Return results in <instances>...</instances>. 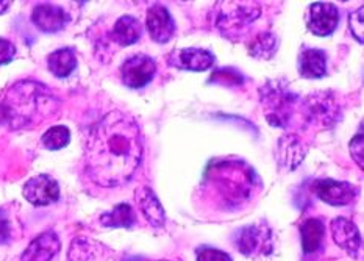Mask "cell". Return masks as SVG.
Here are the masks:
<instances>
[{
    "label": "cell",
    "mask_w": 364,
    "mask_h": 261,
    "mask_svg": "<svg viewBox=\"0 0 364 261\" xmlns=\"http://www.w3.org/2000/svg\"><path fill=\"white\" fill-rule=\"evenodd\" d=\"M142 156L144 139L138 122L114 110L91 129L85 147V169L96 185L116 188L133 179Z\"/></svg>",
    "instance_id": "cell-1"
},
{
    "label": "cell",
    "mask_w": 364,
    "mask_h": 261,
    "mask_svg": "<svg viewBox=\"0 0 364 261\" xmlns=\"http://www.w3.org/2000/svg\"><path fill=\"white\" fill-rule=\"evenodd\" d=\"M58 107V99L44 85L19 82L0 102V125H8L11 130L31 127L50 117Z\"/></svg>",
    "instance_id": "cell-2"
},
{
    "label": "cell",
    "mask_w": 364,
    "mask_h": 261,
    "mask_svg": "<svg viewBox=\"0 0 364 261\" xmlns=\"http://www.w3.org/2000/svg\"><path fill=\"white\" fill-rule=\"evenodd\" d=\"M210 191H215L228 208L241 207L249 201L259 180L257 172L242 160H215L205 176Z\"/></svg>",
    "instance_id": "cell-3"
},
{
    "label": "cell",
    "mask_w": 364,
    "mask_h": 261,
    "mask_svg": "<svg viewBox=\"0 0 364 261\" xmlns=\"http://www.w3.org/2000/svg\"><path fill=\"white\" fill-rule=\"evenodd\" d=\"M215 10V23L220 35L235 43L244 38L261 13L255 2H219Z\"/></svg>",
    "instance_id": "cell-4"
},
{
    "label": "cell",
    "mask_w": 364,
    "mask_h": 261,
    "mask_svg": "<svg viewBox=\"0 0 364 261\" xmlns=\"http://www.w3.org/2000/svg\"><path fill=\"white\" fill-rule=\"evenodd\" d=\"M259 97L261 105L264 108L266 121L272 127H287L299 100L294 90L289 88V83L282 78L280 80H269L259 90Z\"/></svg>",
    "instance_id": "cell-5"
},
{
    "label": "cell",
    "mask_w": 364,
    "mask_h": 261,
    "mask_svg": "<svg viewBox=\"0 0 364 261\" xmlns=\"http://www.w3.org/2000/svg\"><path fill=\"white\" fill-rule=\"evenodd\" d=\"M302 110L305 121L319 129H331L343 116L341 105L330 91H316L306 96Z\"/></svg>",
    "instance_id": "cell-6"
},
{
    "label": "cell",
    "mask_w": 364,
    "mask_h": 261,
    "mask_svg": "<svg viewBox=\"0 0 364 261\" xmlns=\"http://www.w3.org/2000/svg\"><path fill=\"white\" fill-rule=\"evenodd\" d=\"M235 244L245 257L255 258L271 255L274 249L271 228L263 223L242 227L235 236Z\"/></svg>",
    "instance_id": "cell-7"
},
{
    "label": "cell",
    "mask_w": 364,
    "mask_h": 261,
    "mask_svg": "<svg viewBox=\"0 0 364 261\" xmlns=\"http://www.w3.org/2000/svg\"><path fill=\"white\" fill-rule=\"evenodd\" d=\"M156 74V61L144 53H136L127 58L121 68V77L125 86L132 90L144 88L154 80Z\"/></svg>",
    "instance_id": "cell-8"
},
{
    "label": "cell",
    "mask_w": 364,
    "mask_h": 261,
    "mask_svg": "<svg viewBox=\"0 0 364 261\" xmlns=\"http://www.w3.org/2000/svg\"><path fill=\"white\" fill-rule=\"evenodd\" d=\"M313 191L322 202L333 207H344L355 201L358 189L347 181H338L333 179L316 180L313 183Z\"/></svg>",
    "instance_id": "cell-9"
},
{
    "label": "cell",
    "mask_w": 364,
    "mask_h": 261,
    "mask_svg": "<svg viewBox=\"0 0 364 261\" xmlns=\"http://www.w3.org/2000/svg\"><path fill=\"white\" fill-rule=\"evenodd\" d=\"M339 23L338 8L328 2H314L308 6L306 27L316 36H328Z\"/></svg>",
    "instance_id": "cell-10"
},
{
    "label": "cell",
    "mask_w": 364,
    "mask_h": 261,
    "mask_svg": "<svg viewBox=\"0 0 364 261\" xmlns=\"http://www.w3.org/2000/svg\"><path fill=\"white\" fill-rule=\"evenodd\" d=\"M168 63L171 66L181 70L202 73V70H207L215 65L216 57L210 50L199 49V47H186V49L172 50Z\"/></svg>",
    "instance_id": "cell-11"
},
{
    "label": "cell",
    "mask_w": 364,
    "mask_h": 261,
    "mask_svg": "<svg viewBox=\"0 0 364 261\" xmlns=\"http://www.w3.org/2000/svg\"><path fill=\"white\" fill-rule=\"evenodd\" d=\"M23 197L35 207H46L60 199V186L50 176H36L23 186Z\"/></svg>",
    "instance_id": "cell-12"
},
{
    "label": "cell",
    "mask_w": 364,
    "mask_h": 261,
    "mask_svg": "<svg viewBox=\"0 0 364 261\" xmlns=\"http://www.w3.org/2000/svg\"><path fill=\"white\" fill-rule=\"evenodd\" d=\"M146 28L155 43L166 44L176 33V21H173L168 8L163 5H154L147 11Z\"/></svg>",
    "instance_id": "cell-13"
},
{
    "label": "cell",
    "mask_w": 364,
    "mask_h": 261,
    "mask_svg": "<svg viewBox=\"0 0 364 261\" xmlns=\"http://www.w3.org/2000/svg\"><path fill=\"white\" fill-rule=\"evenodd\" d=\"M306 155V147L304 141L297 134L288 133L283 134L277 144V161L282 168L288 171L297 169V166L304 161Z\"/></svg>",
    "instance_id": "cell-14"
},
{
    "label": "cell",
    "mask_w": 364,
    "mask_h": 261,
    "mask_svg": "<svg viewBox=\"0 0 364 261\" xmlns=\"http://www.w3.org/2000/svg\"><path fill=\"white\" fill-rule=\"evenodd\" d=\"M331 236L339 247L352 257H357L361 247V235L358 227L346 218H336L331 220Z\"/></svg>",
    "instance_id": "cell-15"
},
{
    "label": "cell",
    "mask_w": 364,
    "mask_h": 261,
    "mask_svg": "<svg viewBox=\"0 0 364 261\" xmlns=\"http://www.w3.org/2000/svg\"><path fill=\"white\" fill-rule=\"evenodd\" d=\"M69 261H117V257L112 249L96 240L78 238L70 246Z\"/></svg>",
    "instance_id": "cell-16"
},
{
    "label": "cell",
    "mask_w": 364,
    "mask_h": 261,
    "mask_svg": "<svg viewBox=\"0 0 364 261\" xmlns=\"http://www.w3.org/2000/svg\"><path fill=\"white\" fill-rule=\"evenodd\" d=\"M31 21L44 33H55V31L65 28L69 21V16L58 5L43 4L35 6L33 14H31Z\"/></svg>",
    "instance_id": "cell-17"
},
{
    "label": "cell",
    "mask_w": 364,
    "mask_h": 261,
    "mask_svg": "<svg viewBox=\"0 0 364 261\" xmlns=\"http://www.w3.org/2000/svg\"><path fill=\"white\" fill-rule=\"evenodd\" d=\"M61 243L57 233L46 232L28 244L21 261H50L60 252Z\"/></svg>",
    "instance_id": "cell-18"
},
{
    "label": "cell",
    "mask_w": 364,
    "mask_h": 261,
    "mask_svg": "<svg viewBox=\"0 0 364 261\" xmlns=\"http://www.w3.org/2000/svg\"><path fill=\"white\" fill-rule=\"evenodd\" d=\"M136 202L142 216L146 218V220L150 225L155 228H161L166 224L164 208L160 203V201H158V197L154 193L152 188L149 186L139 188L136 191Z\"/></svg>",
    "instance_id": "cell-19"
},
{
    "label": "cell",
    "mask_w": 364,
    "mask_h": 261,
    "mask_svg": "<svg viewBox=\"0 0 364 261\" xmlns=\"http://www.w3.org/2000/svg\"><path fill=\"white\" fill-rule=\"evenodd\" d=\"M299 73L304 78L327 75V53L321 49H306L299 55Z\"/></svg>",
    "instance_id": "cell-20"
},
{
    "label": "cell",
    "mask_w": 364,
    "mask_h": 261,
    "mask_svg": "<svg viewBox=\"0 0 364 261\" xmlns=\"http://www.w3.org/2000/svg\"><path fill=\"white\" fill-rule=\"evenodd\" d=\"M112 36L122 47L132 46L138 43L139 38L142 36V23L136 18H133V16H121L114 23Z\"/></svg>",
    "instance_id": "cell-21"
},
{
    "label": "cell",
    "mask_w": 364,
    "mask_h": 261,
    "mask_svg": "<svg viewBox=\"0 0 364 261\" xmlns=\"http://www.w3.org/2000/svg\"><path fill=\"white\" fill-rule=\"evenodd\" d=\"M300 236H302V247L308 255L314 254L321 247L326 236V225L321 219H306L300 227Z\"/></svg>",
    "instance_id": "cell-22"
},
{
    "label": "cell",
    "mask_w": 364,
    "mask_h": 261,
    "mask_svg": "<svg viewBox=\"0 0 364 261\" xmlns=\"http://www.w3.org/2000/svg\"><path fill=\"white\" fill-rule=\"evenodd\" d=\"M49 69L50 73L58 77V78H66L70 74L74 73V69L77 68V58H75V53L73 49H60V50H55L53 53H50L49 60Z\"/></svg>",
    "instance_id": "cell-23"
},
{
    "label": "cell",
    "mask_w": 364,
    "mask_h": 261,
    "mask_svg": "<svg viewBox=\"0 0 364 261\" xmlns=\"http://www.w3.org/2000/svg\"><path fill=\"white\" fill-rule=\"evenodd\" d=\"M100 223L109 228H132L136 223V216L129 203H119L112 211L102 215Z\"/></svg>",
    "instance_id": "cell-24"
},
{
    "label": "cell",
    "mask_w": 364,
    "mask_h": 261,
    "mask_svg": "<svg viewBox=\"0 0 364 261\" xmlns=\"http://www.w3.org/2000/svg\"><path fill=\"white\" fill-rule=\"evenodd\" d=\"M277 49H279V38H277L271 31H263V33L257 35L249 46L250 57L258 60H271Z\"/></svg>",
    "instance_id": "cell-25"
},
{
    "label": "cell",
    "mask_w": 364,
    "mask_h": 261,
    "mask_svg": "<svg viewBox=\"0 0 364 261\" xmlns=\"http://www.w3.org/2000/svg\"><path fill=\"white\" fill-rule=\"evenodd\" d=\"M70 132L65 125H57L43 134V144L49 150H60L69 144Z\"/></svg>",
    "instance_id": "cell-26"
},
{
    "label": "cell",
    "mask_w": 364,
    "mask_h": 261,
    "mask_svg": "<svg viewBox=\"0 0 364 261\" xmlns=\"http://www.w3.org/2000/svg\"><path fill=\"white\" fill-rule=\"evenodd\" d=\"M210 83H219L225 86L242 85L244 75L233 68H224V69L216 70V73H213V75L210 77Z\"/></svg>",
    "instance_id": "cell-27"
},
{
    "label": "cell",
    "mask_w": 364,
    "mask_h": 261,
    "mask_svg": "<svg viewBox=\"0 0 364 261\" xmlns=\"http://www.w3.org/2000/svg\"><path fill=\"white\" fill-rule=\"evenodd\" d=\"M363 14H364V8L361 6V8H358L357 11L352 13L350 18H349V27H350L352 35L355 36V39H357L360 44H363V28H364Z\"/></svg>",
    "instance_id": "cell-28"
},
{
    "label": "cell",
    "mask_w": 364,
    "mask_h": 261,
    "mask_svg": "<svg viewBox=\"0 0 364 261\" xmlns=\"http://www.w3.org/2000/svg\"><path fill=\"white\" fill-rule=\"evenodd\" d=\"M350 154H352V158L355 160V163H357L360 168L363 169V166H364V161H363V156H364V134H363V130H360L357 137L352 139Z\"/></svg>",
    "instance_id": "cell-29"
},
{
    "label": "cell",
    "mask_w": 364,
    "mask_h": 261,
    "mask_svg": "<svg viewBox=\"0 0 364 261\" xmlns=\"http://www.w3.org/2000/svg\"><path fill=\"white\" fill-rule=\"evenodd\" d=\"M197 261H233V260L230 258V255H227L223 250L205 247V249H200L199 254H197Z\"/></svg>",
    "instance_id": "cell-30"
},
{
    "label": "cell",
    "mask_w": 364,
    "mask_h": 261,
    "mask_svg": "<svg viewBox=\"0 0 364 261\" xmlns=\"http://www.w3.org/2000/svg\"><path fill=\"white\" fill-rule=\"evenodd\" d=\"M16 55V47L13 43L8 41V39L0 38V66L8 65V63L13 61Z\"/></svg>",
    "instance_id": "cell-31"
},
{
    "label": "cell",
    "mask_w": 364,
    "mask_h": 261,
    "mask_svg": "<svg viewBox=\"0 0 364 261\" xmlns=\"http://www.w3.org/2000/svg\"><path fill=\"white\" fill-rule=\"evenodd\" d=\"M10 223H8V218L5 215L4 210H0V243H6L10 240Z\"/></svg>",
    "instance_id": "cell-32"
},
{
    "label": "cell",
    "mask_w": 364,
    "mask_h": 261,
    "mask_svg": "<svg viewBox=\"0 0 364 261\" xmlns=\"http://www.w3.org/2000/svg\"><path fill=\"white\" fill-rule=\"evenodd\" d=\"M11 6V2L10 0H2V2H0V14H4V13H6L8 11V8Z\"/></svg>",
    "instance_id": "cell-33"
},
{
    "label": "cell",
    "mask_w": 364,
    "mask_h": 261,
    "mask_svg": "<svg viewBox=\"0 0 364 261\" xmlns=\"http://www.w3.org/2000/svg\"><path fill=\"white\" fill-rule=\"evenodd\" d=\"M161 261H166V260H161Z\"/></svg>",
    "instance_id": "cell-34"
}]
</instances>
